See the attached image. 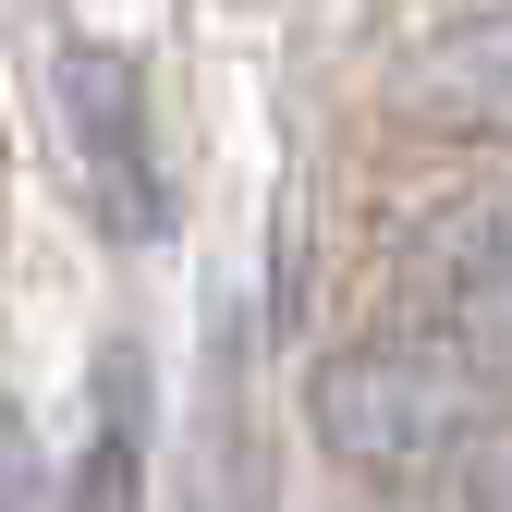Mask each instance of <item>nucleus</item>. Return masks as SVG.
<instances>
[{
	"mask_svg": "<svg viewBox=\"0 0 512 512\" xmlns=\"http://www.w3.org/2000/svg\"><path fill=\"white\" fill-rule=\"evenodd\" d=\"M500 378L512 366H476L452 342L403 330V317H378V330H354L305 378V415H317V439H330V464L378 488V476H427V464L476 452V439L500 427Z\"/></svg>",
	"mask_w": 512,
	"mask_h": 512,
	"instance_id": "1",
	"label": "nucleus"
},
{
	"mask_svg": "<svg viewBox=\"0 0 512 512\" xmlns=\"http://www.w3.org/2000/svg\"><path fill=\"white\" fill-rule=\"evenodd\" d=\"M378 317H403V330L452 342L476 366H512V183L452 196L439 220H415V244H403Z\"/></svg>",
	"mask_w": 512,
	"mask_h": 512,
	"instance_id": "2",
	"label": "nucleus"
},
{
	"mask_svg": "<svg viewBox=\"0 0 512 512\" xmlns=\"http://www.w3.org/2000/svg\"><path fill=\"white\" fill-rule=\"evenodd\" d=\"M61 135H74L86 208H98L110 244H159L171 232V159H159V122H147V74L122 49H98V37L61 49Z\"/></svg>",
	"mask_w": 512,
	"mask_h": 512,
	"instance_id": "3",
	"label": "nucleus"
},
{
	"mask_svg": "<svg viewBox=\"0 0 512 512\" xmlns=\"http://www.w3.org/2000/svg\"><path fill=\"white\" fill-rule=\"evenodd\" d=\"M391 110L415 135L512 147V0H439L391 49Z\"/></svg>",
	"mask_w": 512,
	"mask_h": 512,
	"instance_id": "4",
	"label": "nucleus"
},
{
	"mask_svg": "<svg viewBox=\"0 0 512 512\" xmlns=\"http://www.w3.org/2000/svg\"><path fill=\"white\" fill-rule=\"evenodd\" d=\"M74 512H147V354L135 342L98 354V439H86Z\"/></svg>",
	"mask_w": 512,
	"mask_h": 512,
	"instance_id": "5",
	"label": "nucleus"
},
{
	"mask_svg": "<svg viewBox=\"0 0 512 512\" xmlns=\"http://www.w3.org/2000/svg\"><path fill=\"white\" fill-rule=\"evenodd\" d=\"M366 512H512V452H500V439H476V452L427 464V476H378Z\"/></svg>",
	"mask_w": 512,
	"mask_h": 512,
	"instance_id": "6",
	"label": "nucleus"
},
{
	"mask_svg": "<svg viewBox=\"0 0 512 512\" xmlns=\"http://www.w3.org/2000/svg\"><path fill=\"white\" fill-rule=\"evenodd\" d=\"M25 488H37V452H25V427H0V512H37Z\"/></svg>",
	"mask_w": 512,
	"mask_h": 512,
	"instance_id": "7",
	"label": "nucleus"
}]
</instances>
